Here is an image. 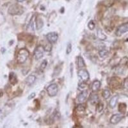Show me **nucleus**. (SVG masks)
<instances>
[{"label": "nucleus", "instance_id": "nucleus-2", "mask_svg": "<svg viewBox=\"0 0 128 128\" xmlns=\"http://www.w3.org/2000/svg\"><path fill=\"white\" fill-rule=\"evenodd\" d=\"M23 12V7L18 4H12V6H10L8 10V12L9 13V14L12 15V16L22 14Z\"/></svg>", "mask_w": 128, "mask_h": 128}, {"label": "nucleus", "instance_id": "nucleus-12", "mask_svg": "<svg viewBox=\"0 0 128 128\" xmlns=\"http://www.w3.org/2000/svg\"><path fill=\"white\" fill-rule=\"evenodd\" d=\"M9 81L12 84L14 85L18 83V78L14 72H10L9 75Z\"/></svg>", "mask_w": 128, "mask_h": 128}, {"label": "nucleus", "instance_id": "nucleus-18", "mask_svg": "<svg viewBox=\"0 0 128 128\" xmlns=\"http://www.w3.org/2000/svg\"><path fill=\"white\" fill-rule=\"evenodd\" d=\"M118 110L122 114L125 113L126 110V104L124 103L120 104L119 106H118Z\"/></svg>", "mask_w": 128, "mask_h": 128}, {"label": "nucleus", "instance_id": "nucleus-25", "mask_svg": "<svg viewBox=\"0 0 128 128\" xmlns=\"http://www.w3.org/2000/svg\"><path fill=\"white\" fill-rule=\"evenodd\" d=\"M51 50H52V46H51V43H50L49 44H48V45H47L44 48V50H45L46 51H48V52H50V51H51Z\"/></svg>", "mask_w": 128, "mask_h": 128}, {"label": "nucleus", "instance_id": "nucleus-13", "mask_svg": "<svg viewBox=\"0 0 128 128\" xmlns=\"http://www.w3.org/2000/svg\"><path fill=\"white\" fill-rule=\"evenodd\" d=\"M100 85H101V83L99 82V80H95L94 82H93L92 85V90L94 92H96L98 91L100 87Z\"/></svg>", "mask_w": 128, "mask_h": 128}, {"label": "nucleus", "instance_id": "nucleus-10", "mask_svg": "<svg viewBox=\"0 0 128 128\" xmlns=\"http://www.w3.org/2000/svg\"><path fill=\"white\" fill-rule=\"evenodd\" d=\"M36 80V76H34V75H30L28 77L26 78V80H25V82H26V84L28 85V86H31L32 84H34Z\"/></svg>", "mask_w": 128, "mask_h": 128}, {"label": "nucleus", "instance_id": "nucleus-11", "mask_svg": "<svg viewBox=\"0 0 128 128\" xmlns=\"http://www.w3.org/2000/svg\"><path fill=\"white\" fill-rule=\"evenodd\" d=\"M118 98H119V96L118 95H116L111 99L109 102V106L111 108H114L116 106V103L118 102Z\"/></svg>", "mask_w": 128, "mask_h": 128}, {"label": "nucleus", "instance_id": "nucleus-3", "mask_svg": "<svg viewBox=\"0 0 128 128\" xmlns=\"http://www.w3.org/2000/svg\"><path fill=\"white\" fill-rule=\"evenodd\" d=\"M47 92L50 97H54L58 92V87L56 84H51L47 88Z\"/></svg>", "mask_w": 128, "mask_h": 128}, {"label": "nucleus", "instance_id": "nucleus-19", "mask_svg": "<svg viewBox=\"0 0 128 128\" xmlns=\"http://www.w3.org/2000/svg\"><path fill=\"white\" fill-rule=\"evenodd\" d=\"M110 90H108V89H105V90H104L103 92H102V96H103V98L105 99H108L110 97Z\"/></svg>", "mask_w": 128, "mask_h": 128}, {"label": "nucleus", "instance_id": "nucleus-15", "mask_svg": "<svg viewBox=\"0 0 128 128\" xmlns=\"http://www.w3.org/2000/svg\"><path fill=\"white\" fill-rule=\"evenodd\" d=\"M90 101L92 104H96L99 102V97L97 94H92L90 97Z\"/></svg>", "mask_w": 128, "mask_h": 128}, {"label": "nucleus", "instance_id": "nucleus-8", "mask_svg": "<svg viewBox=\"0 0 128 128\" xmlns=\"http://www.w3.org/2000/svg\"><path fill=\"white\" fill-rule=\"evenodd\" d=\"M124 118V116L121 114H115L112 115V116L110 118V122L112 124H116L118 122H120L121 120Z\"/></svg>", "mask_w": 128, "mask_h": 128}, {"label": "nucleus", "instance_id": "nucleus-5", "mask_svg": "<svg viewBox=\"0 0 128 128\" xmlns=\"http://www.w3.org/2000/svg\"><path fill=\"white\" fill-rule=\"evenodd\" d=\"M78 76L83 82H87L89 79V73L86 69H80L78 71Z\"/></svg>", "mask_w": 128, "mask_h": 128}, {"label": "nucleus", "instance_id": "nucleus-9", "mask_svg": "<svg viewBox=\"0 0 128 128\" xmlns=\"http://www.w3.org/2000/svg\"><path fill=\"white\" fill-rule=\"evenodd\" d=\"M88 96V92L87 91H83L78 96V102L79 103H83L84 102V100H86V98Z\"/></svg>", "mask_w": 128, "mask_h": 128}, {"label": "nucleus", "instance_id": "nucleus-22", "mask_svg": "<svg viewBox=\"0 0 128 128\" xmlns=\"http://www.w3.org/2000/svg\"><path fill=\"white\" fill-rule=\"evenodd\" d=\"M47 64H48V62H47L46 60H44L42 61V64H41V66H40V70H44V68L46 67L47 66Z\"/></svg>", "mask_w": 128, "mask_h": 128}, {"label": "nucleus", "instance_id": "nucleus-23", "mask_svg": "<svg viewBox=\"0 0 128 128\" xmlns=\"http://www.w3.org/2000/svg\"><path fill=\"white\" fill-rule=\"evenodd\" d=\"M71 51H72V44H70V43H68L67 47V51H66V52H67V54H69L70 52H71Z\"/></svg>", "mask_w": 128, "mask_h": 128}, {"label": "nucleus", "instance_id": "nucleus-32", "mask_svg": "<svg viewBox=\"0 0 128 128\" xmlns=\"http://www.w3.org/2000/svg\"><path fill=\"white\" fill-rule=\"evenodd\" d=\"M1 113H2V110H0V114H1Z\"/></svg>", "mask_w": 128, "mask_h": 128}, {"label": "nucleus", "instance_id": "nucleus-29", "mask_svg": "<svg viewBox=\"0 0 128 128\" xmlns=\"http://www.w3.org/2000/svg\"><path fill=\"white\" fill-rule=\"evenodd\" d=\"M70 76H71L72 77V70H73V65L72 63L70 64Z\"/></svg>", "mask_w": 128, "mask_h": 128}, {"label": "nucleus", "instance_id": "nucleus-26", "mask_svg": "<svg viewBox=\"0 0 128 128\" xmlns=\"http://www.w3.org/2000/svg\"><path fill=\"white\" fill-rule=\"evenodd\" d=\"M85 110L84 106H83V104H79L77 107L78 111H84Z\"/></svg>", "mask_w": 128, "mask_h": 128}, {"label": "nucleus", "instance_id": "nucleus-30", "mask_svg": "<svg viewBox=\"0 0 128 128\" xmlns=\"http://www.w3.org/2000/svg\"><path fill=\"white\" fill-rule=\"evenodd\" d=\"M124 86H125V88L126 89H128V80H126L125 82V83H124Z\"/></svg>", "mask_w": 128, "mask_h": 128}, {"label": "nucleus", "instance_id": "nucleus-16", "mask_svg": "<svg viewBox=\"0 0 128 128\" xmlns=\"http://www.w3.org/2000/svg\"><path fill=\"white\" fill-rule=\"evenodd\" d=\"M108 54H109L108 51L104 49H102L99 51V55L101 58H106V57H108Z\"/></svg>", "mask_w": 128, "mask_h": 128}, {"label": "nucleus", "instance_id": "nucleus-6", "mask_svg": "<svg viewBox=\"0 0 128 128\" xmlns=\"http://www.w3.org/2000/svg\"><path fill=\"white\" fill-rule=\"evenodd\" d=\"M128 32V22L122 24L119 26L116 31V35L117 36H121L122 35Z\"/></svg>", "mask_w": 128, "mask_h": 128}, {"label": "nucleus", "instance_id": "nucleus-21", "mask_svg": "<svg viewBox=\"0 0 128 128\" xmlns=\"http://www.w3.org/2000/svg\"><path fill=\"white\" fill-rule=\"evenodd\" d=\"M88 27L90 30H93L95 28V22L93 20H91L89 21L88 24Z\"/></svg>", "mask_w": 128, "mask_h": 128}, {"label": "nucleus", "instance_id": "nucleus-17", "mask_svg": "<svg viewBox=\"0 0 128 128\" xmlns=\"http://www.w3.org/2000/svg\"><path fill=\"white\" fill-rule=\"evenodd\" d=\"M98 36L99 39L101 40H104L106 39V36L104 35V34L102 33V30H98Z\"/></svg>", "mask_w": 128, "mask_h": 128}, {"label": "nucleus", "instance_id": "nucleus-27", "mask_svg": "<svg viewBox=\"0 0 128 128\" xmlns=\"http://www.w3.org/2000/svg\"><path fill=\"white\" fill-rule=\"evenodd\" d=\"M35 93L31 94L29 96H28V100H30V99H33V98H35Z\"/></svg>", "mask_w": 128, "mask_h": 128}, {"label": "nucleus", "instance_id": "nucleus-20", "mask_svg": "<svg viewBox=\"0 0 128 128\" xmlns=\"http://www.w3.org/2000/svg\"><path fill=\"white\" fill-rule=\"evenodd\" d=\"M36 29L39 30L43 27V26H44V23H43V21H42L40 19H38V20H36Z\"/></svg>", "mask_w": 128, "mask_h": 128}, {"label": "nucleus", "instance_id": "nucleus-28", "mask_svg": "<svg viewBox=\"0 0 128 128\" xmlns=\"http://www.w3.org/2000/svg\"><path fill=\"white\" fill-rule=\"evenodd\" d=\"M102 110H103V104H99V109H98V111H99V112H100Z\"/></svg>", "mask_w": 128, "mask_h": 128}, {"label": "nucleus", "instance_id": "nucleus-14", "mask_svg": "<svg viewBox=\"0 0 128 128\" xmlns=\"http://www.w3.org/2000/svg\"><path fill=\"white\" fill-rule=\"evenodd\" d=\"M77 64H78V67L79 68H83V67H85V63H84L83 58H82L81 56H78Z\"/></svg>", "mask_w": 128, "mask_h": 128}, {"label": "nucleus", "instance_id": "nucleus-4", "mask_svg": "<svg viewBox=\"0 0 128 128\" xmlns=\"http://www.w3.org/2000/svg\"><path fill=\"white\" fill-rule=\"evenodd\" d=\"M44 48L42 46H38L36 48L34 51V58L36 60H40L43 57L44 53Z\"/></svg>", "mask_w": 128, "mask_h": 128}, {"label": "nucleus", "instance_id": "nucleus-31", "mask_svg": "<svg viewBox=\"0 0 128 128\" xmlns=\"http://www.w3.org/2000/svg\"><path fill=\"white\" fill-rule=\"evenodd\" d=\"M26 1V0H17V2H19V3H21V2H23Z\"/></svg>", "mask_w": 128, "mask_h": 128}, {"label": "nucleus", "instance_id": "nucleus-24", "mask_svg": "<svg viewBox=\"0 0 128 128\" xmlns=\"http://www.w3.org/2000/svg\"><path fill=\"white\" fill-rule=\"evenodd\" d=\"M86 88H87V85L86 84H84V83H82L79 84V88L81 90H83L84 89Z\"/></svg>", "mask_w": 128, "mask_h": 128}, {"label": "nucleus", "instance_id": "nucleus-7", "mask_svg": "<svg viewBox=\"0 0 128 128\" xmlns=\"http://www.w3.org/2000/svg\"><path fill=\"white\" fill-rule=\"evenodd\" d=\"M47 40L51 44H54L58 38V35L56 32H50L46 35Z\"/></svg>", "mask_w": 128, "mask_h": 128}, {"label": "nucleus", "instance_id": "nucleus-1", "mask_svg": "<svg viewBox=\"0 0 128 128\" xmlns=\"http://www.w3.org/2000/svg\"><path fill=\"white\" fill-rule=\"evenodd\" d=\"M29 51L26 49H21L19 51L17 55V61L19 64H23L29 56Z\"/></svg>", "mask_w": 128, "mask_h": 128}]
</instances>
